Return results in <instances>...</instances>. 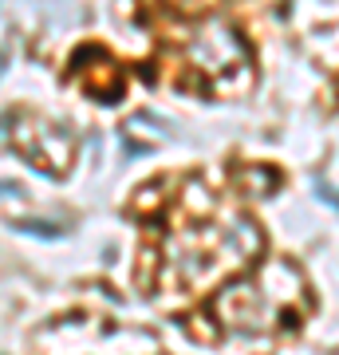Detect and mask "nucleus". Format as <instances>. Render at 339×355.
I'll return each mask as SVG.
<instances>
[{
    "mask_svg": "<svg viewBox=\"0 0 339 355\" xmlns=\"http://www.w3.org/2000/svg\"><path fill=\"white\" fill-rule=\"evenodd\" d=\"M288 261H272L261 268V277L252 284H233L214 300L217 316L225 320L229 328H245V331H268L277 324H296L308 308V284L296 280L288 288H277V280L284 277Z\"/></svg>",
    "mask_w": 339,
    "mask_h": 355,
    "instance_id": "1",
    "label": "nucleus"
},
{
    "mask_svg": "<svg viewBox=\"0 0 339 355\" xmlns=\"http://www.w3.org/2000/svg\"><path fill=\"white\" fill-rule=\"evenodd\" d=\"M189 67L205 76L209 91H237L249 83V48L225 20H201L186 40Z\"/></svg>",
    "mask_w": 339,
    "mask_h": 355,
    "instance_id": "2",
    "label": "nucleus"
},
{
    "mask_svg": "<svg viewBox=\"0 0 339 355\" xmlns=\"http://www.w3.org/2000/svg\"><path fill=\"white\" fill-rule=\"evenodd\" d=\"M32 123H36V119H32ZM16 150L24 154L36 170H48V174L55 170V174H63V170H67V158H71V142L63 139L55 127L36 123V130H20V135H16Z\"/></svg>",
    "mask_w": 339,
    "mask_h": 355,
    "instance_id": "3",
    "label": "nucleus"
}]
</instances>
